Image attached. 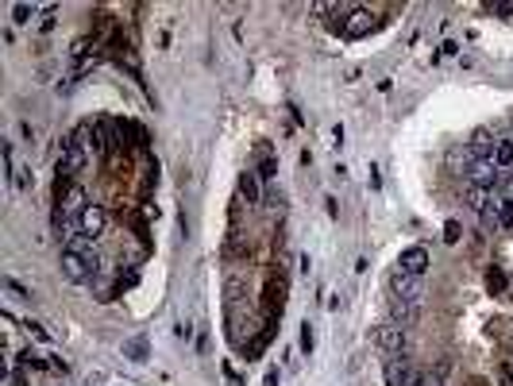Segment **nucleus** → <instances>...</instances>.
Instances as JSON below:
<instances>
[{"label": "nucleus", "mask_w": 513, "mask_h": 386, "mask_svg": "<svg viewBox=\"0 0 513 386\" xmlns=\"http://www.w3.org/2000/svg\"><path fill=\"white\" fill-rule=\"evenodd\" d=\"M97 270H101V263H97V251L93 243L85 240V236H73L70 248L62 251V278L73 286L89 282V278H97Z\"/></svg>", "instance_id": "f257e3e1"}, {"label": "nucleus", "mask_w": 513, "mask_h": 386, "mask_svg": "<svg viewBox=\"0 0 513 386\" xmlns=\"http://www.w3.org/2000/svg\"><path fill=\"white\" fill-rule=\"evenodd\" d=\"M85 162H89V151L85 147H78V143H70V139H62V155H58V178H73V174H81L85 170Z\"/></svg>", "instance_id": "f03ea898"}, {"label": "nucleus", "mask_w": 513, "mask_h": 386, "mask_svg": "<svg viewBox=\"0 0 513 386\" xmlns=\"http://www.w3.org/2000/svg\"><path fill=\"white\" fill-rule=\"evenodd\" d=\"M502 178L498 162L494 159H471L467 162V186H478V190H494Z\"/></svg>", "instance_id": "7ed1b4c3"}, {"label": "nucleus", "mask_w": 513, "mask_h": 386, "mask_svg": "<svg viewBox=\"0 0 513 386\" xmlns=\"http://www.w3.org/2000/svg\"><path fill=\"white\" fill-rule=\"evenodd\" d=\"M390 294L398 301H413V306H421V301H425V286H421V278L402 275V270H394V275H390Z\"/></svg>", "instance_id": "20e7f679"}, {"label": "nucleus", "mask_w": 513, "mask_h": 386, "mask_svg": "<svg viewBox=\"0 0 513 386\" xmlns=\"http://www.w3.org/2000/svg\"><path fill=\"white\" fill-rule=\"evenodd\" d=\"M109 228V212L101 209V205H93L89 201V209L78 217V236H85V240H97V236Z\"/></svg>", "instance_id": "39448f33"}, {"label": "nucleus", "mask_w": 513, "mask_h": 386, "mask_svg": "<svg viewBox=\"0 0 513 386\" xmlns=\"http://www.w3.org/2000/svg\"><path fill=\"white\" fill-rule=\"evenodd\" d=\"M375 344L382 351H390V356H398V351H405V328L394 321H382L375 328Z\"/></svg>", "instance_id": "423d86ee"}, {"label": "nucleus", "mask_w": 513, "mask_h": 386, "mask_svg": "<svg viewBox=\"0 0 513 386\" xmlns=\"http://www.w3.org/2000/svg\"><path fill=\"white\" fill-rule=\"evenodd\" d=\"M428 267H433V259H428V251H425V248H405L402 255H398V270H402V275L421 278Z\"/></svg>", "instance_id": "0eeeda50"}, {"label": "nucleus", "mask_w": 513, "mask_h": 386, "mask_svg": "<svg viewBox=\"0 0 513 386\" xmlns=\"http://www.w3.org/2000/svg\"><path fill=\"white\" fill-rule=\"evenodd\" d=\"M494 151H498V143H494V131L490 128H475L467 139V155L471 159H494Z\"/></svg>", "instance_id": "6e6552de"}, {"label": "nucleus", "mask_w": 513, "mask_h": 386, "mask_svg": "<svg viewBox=\"0 0 513 386\" xmlns=\"http://www.w3.org/2000/svg\"><path fill=\"white\" fill-rule=\"evenodd\" d=\"M370 28H375V16H370L367 8H351V16H347V23H344V35L347 39H363Z\"/></svg>", "instance_id": "1a4fd4ad"}, {"label": "nucleus", "mask_w": 513, "mask_h": 386, "mask_svg": "<svg viewBox=\"0 0 513 386\" xmlns=\"http://www.w3.org/2000/svg\"><path fill=\"white\" fill-rule=\"evenodd\" d=\"M236 190H239V197H243L247 205H259V197H262L259 174H255V170H243V174H239V182H236Z\"/></svg>", "instance_id": "9d476101"}, {"label": "nucleus", "mask_w": 513, "mask_h": 386, "mask_svg": "<svg viewBox=\"0 0 513 386\" xmlns=\"http://www.w3.org/2000/svg\"><path fill=\"white\" fill-rule=\"evenodd\" d=\"M463 197H467V205H471V209H478V212H494V201H498L494 190H478V186H467Z\"/></svg>", "instance_id": "9b49d317"}, {"label": "nucleus", "mask_w": 513, "mask_h": 386, "mask_svg": "<svg viewBox=\"0 0 513 386\" xmlns=\"http://www.w3.org/2000/svg\"><path fill=\"white\" fill-rule=\"evenodd\" d=\"M417 313H421V306H413V301H398V298L390 301V321L402 325V328L417 321Z\"/></svg>", "instance_id": "f8f14e48"}, {"label": "nucleus", "mask_w": 513, "mask_h": 386, "mask_svg": "<svg viewBox=\"0 0 513 386\" xmlns=\"http://www.w3.org/2000/svg\"><path fill=\"white\" fill-rule=\"evenodd\" d=\"M112 131H109V120H93V151L97 155H109L112 151Z\"/></svg>", "instance_id": "ddd939ff"}, {"label": "nucleus", "mask_w": 513, "mask_h": 386, "mask_svg": "<svg viewBox=\"0 0 513 386\" xmlns=\"http://www.w3.org/2000/svg\"><path fill=\"white\" fill-rule=\"evenodd\" d=\"M123 356L135 359V363H147V356H151V344H147V336H131V340H123Z\"/></svg>", "instance_id": "4468645a"}, {"label": "nucleus", "mask_w": 513, "mask_h": 386, "mask_svg": "<svg viewBox=\"0 0 513 386\" xmlns=\"http://www.w3.org/2000/svg\"><path fill=\"white\" fill-rule=\"evenodd\" d=\"M490 217H494V224H498V228H506V232H509V228H513V201H509V197H498V201H494Z\"/></svg>", "instance_id": "2eb2a0df"}, {"label": "nucleus", "mask_w": 513, "mask_h": 386, "mask_svg": "<svg viewBox=\"0 0 513 386\" xmlns=\"http://www.w3.org/2000/svg\"><path fill=\"white\" fill-rule=\"evenodd\" d=\"M20 367L28 375H39V371H47V367H51V359H43V356H35V351H20Z\"/></svg>", "instance_id": "dca6fc26"}, {"label": "nucleus", "mask_w": 513, "mask_h": 386, "mask_svg": "<svg viewBox=\"0 0 513 386\" xmlns=\"http://www.w3.org/2000/svg\"><path fill=\"white\" fill-rule=\"evenodd\" d=\"M506 286H509V275H506L502 267H490V270H486V294H502Z\"/></svg>", "instance_id": "f3484780"}, {"label": "nucleus", "mask_w": 513, "mask_h": 386, "mask_svg": "<svg viewBox=\"0 0 513 386\" xmlns=\"http://www.w3.org/2000/svg\"><path fill=\"white\" fill-rule=\"evenodd\" d=\"M494 162H498V170L513 167V139H498V151H494Z\"/></svg>", "instance_id": "a211bd4d"}, {"label": "nucleus", "mask_w": 513, "mask_h": 386, "mask_svg": "<svg viewBox=\"0 0 513 386\" xmlns=\"http://www.w3.org/2000/svg\"><path fill=\"white\" fill-rule=\"evenodd\" d=\"M35 12H39L35 4H16V8H12V20H16V23H28V20H35Z\"/></svg>", "instance_id": "6ab92c4d"}, {"label": "nucleus", "mask_w": 513, "mask_h": 386, "mask_svg": "<svg viewBox=\"0 0 513 386\" xmlns=\"http://www.w3.org/2000/svg\"><path fill=\"white\" fill-rule=\"evenodd\" d=\"M31 182H35V178H31L28 167H20V170L12 174V186H16V190H31Z\"/></svg>", "instance_id": "aec40b11"}, {"label": "nucleus", "mask_w": 513, "mask_h": 386, "mask_svg": "<svg viewBox=\"0 0 513 386\" xmlns=\"http://www.w3.org/2000/svg\"><path fill=\"white\" fill-rule=\"evenodd\" d=\"M459 236H463V224L459 220H448L444 224V243H459Z\"/></svg>", "instance_id": "412c9836"}, {"label": "nucleus", "mask_w": 513, "mask_h": 386, "mask_svg": "<svg viewBox=\"0 0 513 386\" xmlns=\"http://www.w3.org/2000/svg\"><path fill=\"white\" fill-rule=\"evenodd\" d=\"M274 174H278V159H274V155H267L262 167H259V178H274Z\"/></svg>", "instance_id": "4be33fe9"}, {"label": "nucleus", "mask_w": 513, "mask_h": 386, "mask_svg": "<svg viewBox=\"0 0 513 386\" xmlns=\"http://www.w3.org/2000/svg\"><path fill=\"white\" fill-rule=\"evenodd\" d=\"M313 344H317V340H313V325L305 321V325H301V351H305V356L313 351Z\"/></svg>", "instance_id": "5701e85b"}, {"label": "nucleus", "mask_w": 513, "mask_h": 386, "mask_svg": "<svg viewBox=\"0 0 513 386\" xmlns=\"http://www.w3.org/2000/svg\"><path fill=\"white\" fill-rule=\"evenodd\" d=\"M28 332H31V336H35V340H43V344H47V340H51V332H47V328H43V325H35V321H28Z\"/></svg>", "instance_id": "b1692460"}, {"label": "nucleus", "mask_w": 513, "mask_h": 386, "mask_svg": "<svg viewBox=\"0 0 513 386\" xmlns=\"http://www.w3.org/2000/svg\"><path fill=\"white\" fill-rule=\"evenodd\" d=\"M490 12H494V16H502V20H513V4H506V0H502V4H494Z\"/></svg>", "instance_id": "393cba45"}, {"label": "nucleus", "mask_w": 513, "mask_h": 386, "mask_svg": "<svg viewBox=\"0 0 513 386\" xmlns=\"http://www.w3.org/2000/svg\"><path fill=\"white\" fill-rule=\"evenodd\" d=\"M139 282V275H135V270H128V275H120V290H131V286H135Z\"/></svg>", "instance_id": "a878e982"}, {"label": "nucleus", "mask_w": 513, "mask_h": 386, "mask_svg": "<svg viewBox=\"0 0 513 386\" xmlns=\"http://www.w3.org/2000/svg\"><path fill=\"white\" fill-rule=\"evenodd\" d=\"M51 371H58V375H66V371H70V363H66L62 356H51Z\"/></svg>", "instance_id": "bb28decb"}, {"label": "nucleus", "mask_w": 513, "mask_h": 386, "mask_svg": "<svg viewBox=\"0 0 513 386\" xmlns=\"http://www.w3.org/2000/svg\"><path fill=\"white\" fill-rule=\"evenodd\" d=\"M70 51H73V59H85V51H89V39H78V43H73Z\"/></svg>", "instance_id": "cd10ccee"}, {"label": "nucleus", "mask_w": 513, "mask_h": 386, "mask_svg": "<svg viewBox=\"0 0 513 386\" xmlns=\"http://www.w3.org/2000/svg\"><path fill=\"white\" fill-rule=\"evenodd\" d=\"M262 386H278V371H270L267 379H262Z\"/></svg>", "instance_id": "c85d7f7f"}, {"label": "nucleus", "mask_w": 513, "mask_h": 386, "mask_svg": "<svg viewBox=\"0 0 513 386\" xmlns=\"http://www.w3.org/2000/svg\"><path fill=\"white\" fill-rule=\"evenodd\" d=\"M509 290H513V275H509Z\"/></svg>", "instance_id": "c756f323"}, {"label": "nucleus", "mask_w": 513, "mask_h": 386, "mask_svg": "<svg viewBox=\"0 0 513 386\" xmlns=\"http://www.w3.org/2000/svg\"><path fill=\"white\" fill-rule=\"evenodd\" d=\"M509 348H513V340H509Z\"/></svg>", "instance_id": "7c9ffc66"}]
</instances>
